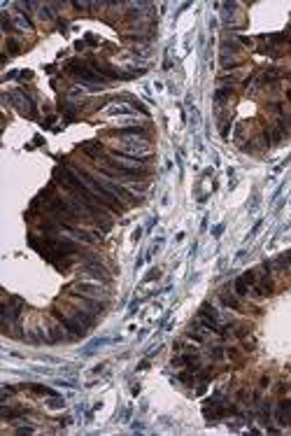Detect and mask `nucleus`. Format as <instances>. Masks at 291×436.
<instances>
[{
    "label": "nucleus",
    "instance_id": "obj_3",
    "mask_svg": "<svg viewBox=\"0 0 291 436\" xmlns=\"http://www.w3.org/2000/svg\"><path fill=\"white\" fill-rule=\"evenodd\" d=\"M200 320H203V324H205V329H212L217 331V334H224L222 329V324H219V315H217V310L212 306H203L200 308Z\"/></svg>",
    "mask_w": 291,
    "mask_h": 436
},
{
    "label": "nucleus",
    "instance_id": "obj_10",
    "mask_svg": "<svg viewBox=\"0 0 291 436\" xmlns=\"http://www.w3.org/2000/svg\"><path fill=\"white\" fill-rule=\"evenodd\" d=\"M112 115H133V107H126V105H119V107H112L110 110Z\"/></svg>",
    "mask_w": 291,
    "mask_h": 436
},
{
    "label": "nucleus",
    "instance_id": "obj_6",
    "mask_svg": "<svg viewBox=\"0 0 291 436\" xmlns=\"http://www.w3.org/2000/svg\"><path fill=\"white\" fill-rule=\"evenodd\" d=\"M175 364L177 366H186V368H191V371H196V368H198V355H196V352H186L182 357H177Z\"/></svg>",
    "mask_w": 291,
    "mask_h": 436
},
{
    "label": "nucleus",
    "instance_id": "obj_12",
    "mask_svg": "<svg viewBox=\"0 0 291 436\" xmlns=\"http://www.w3.org/2000/svg\"><path fill=\"white\" fill-rule=\"evenodd\" d=\"M224 357V350L222 348H215V350H212V360H222Z\"/></svg>",
    "mask_w": 291,
    "mask_h": 436
},
{
    "label": "nucleus",
    "instance_id": "obj_5",
    "mask_svg": "<svg viewBox=\"0 0 291 436\" xmlns=\"http://www.w3.org/2000/svg\"><path fill=\"white\" fill-rule=\"evenodd\" d=\"M275 418H277V422H280V425H291V401H289V399L280 401Z\"/></svg>",
    "mask_w": 291,
    "mask_h": 436
},
{
    "label": "nucleus",
    "instance_id": "obj_2",
    "mask_svg": "<svg viewBox=\"0 0 291 436\" xmlns=\"http://www.w3.org/2000/svg\"><path fill=\"white\" fill-rule=\"evenodd\" d=\"M52 315H54L56 320L61 322L63 327H65V329L72 334V336H79V338L84 336V329H86V327H84V324H82L79 320H77L75 315H65L63 310H58V308H54V313H52Z\"/></svg>",
    "mask_w": 291,
    "mask_h": 436
},
{
    "label": "nucleus",
    "instance_id": "obj_11",
    "mask_svg": "<svg viewBox=\"0 0 291 436\" xmlns=\"http://www.w3.org/2000/svg\"><path fill=\"white\" fill-rule=\"evenodd\" d=\"M7 49H9V54H19V49H21V47L16 45L14 40H7Z\"/></svg>",
    "mask_w": 291,
    "mask_h": 436
},
{
    "label": "nucleus",
    "instance_id": "obj_8",
    "mask_svg": "<svg viewBox=\"0 0 291 436\" xmlns=\"http://www.w3.org/2000/svg\"><path fill=\"white\" fill-rule=\"evenodd\" d=\"M222 301H224V306H229V308H233V310H242V306L235 301V296L231 294V291H226L224 290L222 291Z\"/></svg>",
    "mask_w": 291,
    "mask_h": 436
},
{
    "label": "nucleus",
    "instance_id": "obj_9",
    "mask_svg": "<svg viewBox=\"0 0 291 436\" xmlns=\"http://www.w3.org/2000/svg\"><path fill=\"white\" fill-rule=\"evenodd\" d=\"M33 392H35V394H42V397H56L54 390H49V387H42V385H33Z\"/></svg>",
    "mask_w": 291,
    "mask_h": 436
},
{
    "label": "nucleus",
    "instance_id": "obj_4",
    "mask_svg": "<svg viewBox=\"0 0 291 436\" xmlns=\"http://www.w3.org/2000/svg\"><path fill=\"white\" fill-rule=\"evenodd\" d=\"M254 283H256L254 271H247L245 276H240L235 280V294L237 296H247V291H249V287H254Z\"/></svg>",
    "mask_w": 291,
    "mask_h": 436
},
{
    "label": "nucleus",
    "instance_id": "obj_1",
    "mask_svg": "<svg viewBox=\"0 0 291 436\" xmlns=\"http://www.w3.org/2000/svg\"><path fill=\"white\" fill-rule=\"evenodd\" d=\"M68 73L72 77H77L79 82H86V84H100L103 82V77L93 70V66L91 63H84V61H70L68 66Z\"/></svg>",
    "mask_w": 291,
    "mask_h": 436
},
{
    "label": "nucleus",
    "instance_id": "obj_7",
    "mask_svg": "<svg viewBox=\"0 0 291 436\" xmlns=\"http://www.w3.org/2000/svg\"><path fill=\"white\" fill-rule=\"evenodd\" d=\"M72 290H75V291H82V296H91V298L100 294V287H96V285H84V283L72 285Z\"/></svg>",
    "mask_w": 291,
    "mask_h": 436
}]
</instances>
